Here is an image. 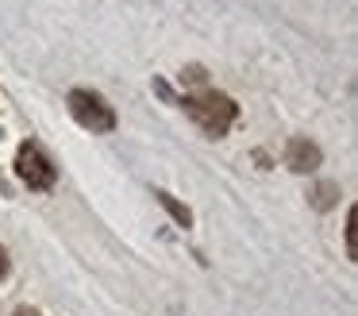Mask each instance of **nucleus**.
Listing matches in <instances>:
<instances>
[{
    "mask_svg": "<svg viewBox=\"0 0 358 316\" xmlns=\"http://www.w3.org/2000/svg\"><path fill=\"white\" fill-rule=\"evenodd\" d=\"M285 162H289L293 170H301V174H304V170H312V166L320 162V151H316L312 143H304V139H289Z\"/></svg>",
    "mask_w": 358,
    "mask_h": 316,
    "instance_id": "nucleus-4",
    "label": "nucleus"
},
{
    "mask_svg": "<svg viewBox=\"0 0 358 316\" xmlns=\"http://www.w3.org/2000/svg\"><path fill=\"white\" fill-rule=\"evenodd\" d=\"M16 316H39V312H35V308H20Z\"/></svg>",
    "mask_w": 358,
    "mask_h": 316,
    "instance_id": "nucleus-8",
    "label": "nucleus"
},
{
    "mask_svg": "<svg viewBox=\"0 0 358 316\" xmlns=\"http://www.w3.org/2000/svg\"><path fill=\"white\" fill-rule=\"evenodd\" d=\"M358 212H355V208H350V216H347V251H350V259H355V254H358V243H355V235H358Z\"/></svg>",
    "mask_w": 358,
    "mask_h": 316,
    "instance_id": "nucleus-6",
    "label": "nucleus"
},
{
    "mask_svg": "<svg viewBox=\"0 0 358 316\" xmlns=\"http://www.w3.org/2000/svg\"><path fill=\"white\" fill-rule=\"evenodd\" d=\"M185 112L196 120V128L208 131V135H224L227 128L235 123V100L224 97V92L216 89H204V92H193V97H185Z\"/></svg>",
    "mask_w": 358,
    "mask_h": 316,
    "instance_id": "nucleus-1",
    "label": "nucleus"
},
{
    "mask_svg": "<svg viewBox=\"0 0 358 316\" xmlns=\"http://www.w3.org/2000/svg\"><path fill=\"white\" fill-rule=\"evenodd\" d=\"M0 277H8V251L0 247Z\"/></svg>",
    "mask_w": 358,
    "mask_h": 316,
    "instance_id": "nucleus-7",
    "label": "nucleus"
},
{
    "mask_svg": "<svg viewBox=\"0 0 358 316\" xmlns=\"http://www.w3.org/2000/svg\"><path fill=\"white\" fill-rule=\"evenodd\" d=\"M16 174H20V181H24L27 189H50L55 177H58V170H55L50 154L43 151L39 143H24L20 154H16Z\"/></svg>",
    "mask_w": 358,
    "mask_h": 316,
    "instance_id": "nucleus-3",
    "label": "nucleus"
},
{
    "mask_svg": "<svg viewBox=\"0 0 358 316\" xmlns=\"http://www.w3.org/2000/svg\"><path fill=\"white\" fill-rule=\"evenodd\" d=\"M158 200H162V205H166V208H170V212H173V216H178V224H189V208H181V205H178V200H173V197H170V193H158Z\"/></svg>",
    "mask_w": 358,
    "mask_h": 316,
    "instance_id": "nucleus-5",
    "label": "nucleus"
},
{
    "mask_svg": "<svg viewBox=\"0 0 358 316\" xmlns=\"http://www.w3.org/2000/svg\"><path fill=\"white\" fill-rule=\"evenodd\" d=\"M70 116L85 131H112L116 128V112H112V104H104V97L93 92V89H73L70 92Z\"/></svg>",
    "mask_w": 358,
    "mask_h": 316,
    "instance_id": "nucleus-2",
    "label": "nucleus"
}]
</instances>
